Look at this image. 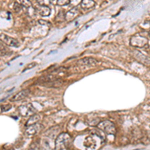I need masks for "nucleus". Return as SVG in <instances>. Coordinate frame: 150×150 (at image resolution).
Listing matches in <instances>:
<instances>
[{
  "label": "nucleus",
  "mask_w": 150,
  "mask_h": 150,
  "mask_svg": "<svg viewBox=\"0 0 150 150\" xmlns=\"http://www.w3.org/2000/svg\"><path fill=\"white\" fill-rule=\"evenodd\" d=\"M12 105L10 103H6V104H0V113L6 112V111H9L11 109Z\"/></svg>",
  "instance_id": "21"
},
{
  "label": "nucleus",
  "mask_w": 150,
  "mask_h": 150,
  "mask_svg": "<svg viewBox=\"0 0 150 150\" xmlns=\"http://www.w3.org/2000/svg\"><path fill=\"white\" fill-rule=\"evenodd\" d=\"M34 8H35L36 13H38L40 16H42V17H47V16H49L50 13H51L50 7L46 5H39V4H38Z\"/></svg>",
  "instance_id": "10"
},
{
  "label": "nucleus",
  "mask_w": 150,
  "mask_h": 150,
  "mask_svg": "<svg viewBox=\"0 0 150 150\" xmlns=\"http://www.w3.org/2000/svg\"><path fill=\"white\" fill-rule=\"evenodd\" d=\"M50 1H51V0H50Z\"/></svg>",
  "instance_id": "27"
},
{
  "label": "nucleus",
  "mask_w": 150,
  "mask_h": 150,
  "mask_svg": "<svg viewBox=\"0 0 150 150\" xmlns=\"http://www.w3.org/2000/svg\"><path fill=\"white\" fill-rule=\"evenodd\" d=\"M69 0H56V4L58 6H66L69 5Z\"/></svg>",
  "instance_id": "22"
},
{
  "label": "nucleus",
  "mask_w": 150,
  "mask_h": 150,
  "mask_svg": "<svg viewBox=\"0 0 150 150\" xmlns=\"http://www.w3.org/2000/svg\"><path fill=\"white\" fill-rule=\"evenodd\" d=\"M18 111H19V113H20V115L23 116V117H29V116L36 113L35 108L33 107L32 104H30V103H26V104H24V105H21L20 107L18 108Z\"/></svg>",
  "instance_id": "5"
},
{
  "label": "nucleus",
  "mask_w": 150,
  "mask_h": 150,
  "mask_svg": "<svg viewBox=\"0 0 150 150\" xmlns=\"http://www.w3.org/2000/svg\"><path fill=\"white\" fill-rule=\"evenodd\" d=\"M79 6H80L82 9H85V10L91 9L95 6V1H94V0H81V3Z\"/></svg>",
  "instance_id": "13"
},
{
  "label": "nucleus",
  "mask_w": 150,
  "mask_h": 150,
  "mask_svg": "<svg viewBox=\"0 0 150 150\" xmlns=\"http://www.w3.org/2000/svg\"><path fill=\"white\" fill-rule=\"evenodd\" d=\"M62 84H63V80H62L61 78H57V79H55V80L45 82V83H43V85L47 86V87H53V88H55V87H60Z\"/></svg>",
  "instance_id": "14"
},
{
  "label": "nucleus",
  "mask_w": 150,
  "mask_h": 150,
  "mask_svg": "<svg viewBox=\"0 0 150 150\" xmlns=\"http://www.w3.org/2000/svg\"><path fill=\"white\" fill-rule=\"evenodd\" d=\"M19 2H20V5L22 6V8L24 9V10L30 11L31 9H34L32 7V4H31V2L29 1V0H19Z\"/></svg>",
  "instance_id": "18"
},
{
  "label": "nucleus",
  "mask_w": 150,
  "mask_h": 150,
  "mask_svg": "<svg viewBox=\"0 0 150 150\" xmlns=\"http://www.w3.org/2000/svg\"><path fill=\"white\" fill-rule=\"evenodd\" d=\"M0 41L3 42L9 47H19L20 46V42L16 38H13L11 36L5 34V33H0Z\"/></svg>",
  "instance_id": "4"
},
{
  "label": "nucleus",
  "mask_w": 150,
  "mask_h": 150,
  "mask_svg": "<svg viewBox=\"0 0 150 150\" xmlns=\"http://www.w3.org/2000/svg\"><path fill=\"white\" fill-rule=\"evenodd\" d=\"M28 118H29V119L27 120V122H26L25 126H29V125H31V124H34V123L39 122L40 120H41V115L37 114V113H35V114L29 116Z\"/></svg>",
  "instance_id": "15"
},
{
  "label": "nucleus",
  "mask_w": 150,
  "mask_h": 150,
  "mask_svg": "<svg viewBox=\"0 0 150 150\" xmlns=\"http://www.w3.org/2000/svg\"><path fill=\"white\" fill-rule=\"evenodd\" d=\"M70 3L69 4H72L73 6H79L81 3V0H69Z\"/></svg>",
  "instance_id": "24"
},
{
  "label": "nucleus",
  "mask_w": 150,
  "mask_h": 150,
  "mask_svg": "<svg viewBox=\"0 0 150 150\" xmlns=\"http://www.w3.org/2000/svg\"><path fill=\"white\" fill-rule=\"evenodd\" d=\"M28 95H29V89H24V90L19 91L18 93H16L15 95L12 96L11 99H10V101H13V102H15V101L23 100V99H25Z\"/></svg>",
  "instance_id": "11"
},
{
  "label": "nucleus",
  "mask_w": 150,
  "mask_h": 150,
  "mask_svg": "<svg viewBox=\"0 0 150 150\" xmlns=\"http://www.w3.org/2000/svg\"><path fill=\"white\" fill-rule=\"evenodd\" d=\"M132 55L134 56V58L137 60V61L140 62V63H142L144 65H150V57L148 55L144 54V53L140 52L138 50L132 51Z\"/></svg>",
  "instance_id": "7"
},
{
  "label": "nucleus",
  "mask_w": 150,
  "mask_h": 150,
  "mask_svg": "<svg viewBox=\"0 0 150 150\" xmlns=\"http://www.w3.org/2000/svg\"><path fill=\"white\" fill-rule=\"evenodd\" d=\"M72 143V137L68 133H59L55 140V148L58 150L68 149Z\"/></svg>",
  "instance_id": "1"
},
{
  "label": "nucleus",
  "mask_w": 150,
  "mask_h": 150,
  "mask_svg": "<svg viewBox=\"0 0 150 150\" xmlns=\"http://www.w3.org/2000/svg\"><path fill=\"white\" fill-rule=\"evenodd\" d=\"M58 132H59V127L53 126V127L49 128V129L47 130L46 133H45V136L49 137V138H55Z\"/></svg>",
  "instance_id": "16"
},
{
  "label": "nucleus",
  "mask_w": 150,
  "mask_h": 150,
  "mask_svg": "<svg viewBox=\"0 0 150 150\" xmlns=\"http://www.w3.org/2000/svg\"><path fill=\"white\" fill-rule=\"evenodd\" d=\"M39 5H46V6H49L50 5V0H36Z\"/></svg>",
  "instance_id": "23"
},
{
  "label": "nucleus",
  "mask_w": 150,
  "mask_h": 150,
  "mask_svg": "<svg viewBox=\"0 0 150 150\" xmlns=\"http://www.w3.org/2000/svg\"><path fill=\"white\" fill-rule=\"evenodd\" d=\"M42 124H40L39 122L31 124L29 126H26L25 129V135L26 136H34V135L38 134L41 130H42Z\"/></svg>",
  "instance_id": "6"
},
{
  "label": "nucleus",
  "mask_w": 150,
  "mask_h": 150,
  "mask_svg": "<svg viewBox=\"0 0 150 150\" xmlns=\"http://www.w3.org/2000/svg\"><path fill=\"white\" fill-rule=\"evenodd\" d=\"M148 35H149V37H150V30H149V32H148Z\"/></svg>",
  "instance_id": "26"
},
{
  "label": "nucleus",
  "mask_w": 150,
  "mask_h": 150,
  "mask_svg": "<svg viewBox=\"0 0 150 150\" xmlns=\"http://www.w3.org/2000/svg\"><path fill=\"white\" fill-rule=\"evenodd\" d=\"M65 13H66V12L64 10H60L59 13L55 16V21H56V22H62V21H64L65 20Z\"/></svg>",
  "instance_id": "20"
},
{
  "label": "nucleus",
  "mask_w": 150,
  "mask_h": 150,
  "mask_svg": "<svg viewBox=\"0 0 150 150\" xmlns=\"http://www.w3.org/2000/svg\"><path fill=\"white\" fill-rule=\"evenodd\" d=\"M11 51L8 49V47H6L5 45H3L0 42V57H4V56H9L11 55Z\"/></svg>",
  "instance_id": "17"
},
{
  "label": "nucleus",
  "mask_w": 150,
  "mask_h": 150,
  "mask_svg": "<svg viewBox=\"0 0 150 150\" xmlns=\"http://www.w3.org/2000/svg\"><path fill=\"white\" fill-rule=\"evenodd\" d=\"M36 65H37L36 63H29V64L27 65V66L25 67V69H24V70H28L29 68H32V67H35Z\"/></svg>",
  "instance_id": "25"
},
{
  "label": "nucleus",
  "mask_w": 150,
  "mask_h": 150,
  "mask_svg": "<svg viewBox=\"0 0 150 150\" xmlns=\"http://www.w3.org/2000/svg\"><path fill=\"white\" fill-rule=\"evenodd\" d=\"M97 128L108 135H115L116 132H117L115 124L113 122L109 121V120H102V121H99V123L97 124Z\"/></svg>",
  "instance_id": "2"
},
{
  "label": "nucleus",
  "mask_w": 150,
  "mask_h": 150,
  "mask_svg": "<svg viewBox=\"0 0 150 150\" xmlns=\"http://www.w3.org/2000/svg\"><path fill=\"white\" fill-rule=\"evenodd\" d=\"M98 63V61L93 57H85V58H82L78 61V65L83 68H90V67L95 66L96 64Z\"/></svg>",
  "instance_id": "8"
},
{
  "label": "nucleus",
  "mask_w": 150,
  "mask_h": 150,
  "mask_svg": "<svg viewBox=\"0 0 150 150\" xmlns=\"http://www.w3.org/2000/svg\"><path fill=\"white\" fill-rule=\"evenodd\" d=\"M148 44V39L147 37H145L144 35L140 34V33H137V34L133 35L131 38H130V45L133 47L136 48H144L147 46Z\"/></svg>",
  "instance_id": "3"
},
{
  "label": "nucleus",
  "mask_w": 150,
  "mask_h": 150,
  "mask_svg": "<svg viewBox=\"0 0 150 150\" xmlns=\"http://www.w3.org/2000/svg\"><path fill=\"white\" fill-rule=\"evenodd\" d=\"M86 122L88 125H91V126H97V124L99 123V119L98 117H90V116H87L86 117Z\"/></svg>",
  "instance_id": "19"
},
{
  "label": "nucleus",
  "mask_w": 150,
  "mask_h": 150,
  "mask_svg": "<svg viewBox=\"0 0 150 150\" xmlns=\"http://www.w3.org/2000/svg\"><path fill=\"white\" fill-rule=\"evenodd\" d=\"M84 146H85V148H88V149L96 148L97 144H96L95 138H94L93 136H87L85 140H84Z\"/></svg>",
  "instance_id": "12"
},
{
  "label": "nucleus",
  "mask_w": 150,
  "mask_h": 150,
  "mask_svg": "<svg viewBox=\"0 0 150 150\" xmlns=\"http://www.w3.org/2000/svg\"><path fill=\"white\" fill-rule=\"evenodd\" d=\"M80 14V11H79L78 7L77 6H73L71 9H69L68 11L65 13V20L66 21H72L74 20L75 18H77Z\"/></svg>",
  "instance_id": "9"
}]
</instances>
